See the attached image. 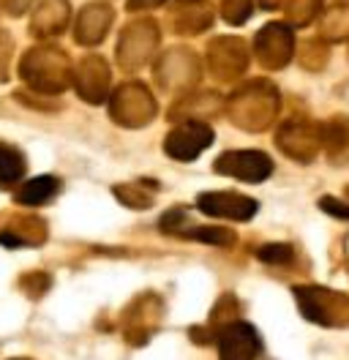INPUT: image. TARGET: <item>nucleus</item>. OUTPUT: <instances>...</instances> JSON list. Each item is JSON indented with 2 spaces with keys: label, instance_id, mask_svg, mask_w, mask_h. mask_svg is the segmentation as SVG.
Here are the masks:
<instances>
[{
  "label": "nucleus",
  "instance_id": "1",
  "mask_svg": "<svg viewBox=\"0 0 349 360\" xmlns=\"http://www.w3.org/2000/svg\"><path fill=\"white\" fill-rule=\"evenodd\" d=\"M298 309L308 322L322 328H347L349 325V295L327 290L319 284H300L292 287Z\"/></svg>",
  "mask_w": 349,
  "mask_h": 360
},
{
  "label": "nucleus",
  "instance_id": "2",
  "mask_svg": "<svg viewBox=\"0 0 349 360\" xmlns=\"http://www.w3.org/2000/svg\"><path fill=\"white\" fill-rule=\"evenodd\" d=\"M158 319H161V300L156 295H142L126 306L123 319H120V330L129 344L139 347L156 333Z\"/></svg>",
  "mask_w": 349,
  "mask_h": 360
},
{
  "label": "nucleus",
  "instance_id": "3",
  "mask_svg": "<svg viewBox=\"0 0 349 360\" xmlns=\"http://www.w3.org/2000/svg\"><path fill=\"white\" fill-rule=\"evenodd\" d=\"M218 360H257L262 341L248 322H229L216 333Z\"/></svg>",
  "mask_w": 349,
  "mask_h": 360
},
{
  "label": "nucleus",
  "instance_id": "4",
  "mask_svg": "<svg viewBox=\"0 0 349 360\" xmlns=\"http://www.w3.org/2000/svg\"><path fill=\"white\" fill-rule=\"evenodd\" d=\"M216 172L238 178L243 183H262L265 178H270L273 161L262 150H229L216 158Z\"/></svg>",
  "mask_w": 349,
  "mask_h": 360
},
{
  "label": "nucleus",
  "instance_id": "5",
  "mask_svg": "<svg viewBox=\"0 0 349 360\" xmlns=\"http://www.w3.org/2000/svg\"><path fill=\"white\" fill-rule=\"evenodd\" d=\"M196 207L205 216L213 219H232V221H248L257 213V202L251 197H243L235 191H210V194H199Z\"/></svg>",
  "mask_w": 349,
  "mask_h": 360
},
{
  "label": "nucleus",
  "instance_id": "6",
  "mask_svg": "<svg viewBox=\"0 0 349 360\" xmlns=\"http://www.w3.org/2000/svg\"><path fill=\"white\" fill-rule=\"evenodd\" d=\"M210 142H213L210 126L186 123V126H180L177 131L170 134V139H167V153L172 158H177V161H191V158L199 156Z\"/></svg>",
  "mask_w": 349,
  "mask_h": 360
},
{
  "label": "nucleus",
  "instance_id": "7",
  "mask_svg": "<svg viewBox=\"0 0 349 360\" xmlns=\"http://www.w3.org/2000/svg\"><path fill=\"white\" fill-rule=\"evenodd\" d=\"M61 183L52 175H42V178H33L27 183H22L20 191H17V202L22 205H44L49 202L55 194H58Z\"/></svg>",
  "mask_w": 349,
  "mask_h": 360
},
{
  "label": "nucleus",
  "instance_id": "8",
  "mask_svg": "<svg viewBox=\"0 0 349 360\" xmlns=\"http://www.w3.org/2000/svg\"><path fill=\"white\" fill-rule=\"evenodd\" d=\"M25 175V158L14 150L0 145V186H11Z\"/></svg>",
  "mask_w": 349,
  "mask_h": 360
},
{
  "label": "nucleus",
  "instance_id": "9",
  "mask_svg": "<svg viewBox=\"0 0 349 360\" xmlns=\"http://www.w3.org/2000/svg\"><path fill=\"white\" fill-rule=\"evenodd\" d=\"M186 238L199 240V243H210V246H232L235 243V232L224 229V226H194L183 232Z\"/></svg>",
  "mask_w": 349,
  "mask_h": 360
},
{
  "label": "nucleus",
  "instance_id": "10",
  "mask_svg": "<svg viewBox=\"0 0 349 360\" xmlns=\"http://www.w3.org/2000/svg\"><path fill=\"white\" fill-rule=\"evenodd\" d=\"M257 257H260L265 265H286L295 257V251H292V246H286V243H267V246L257 248Z\"/></svg>",
  "mask_w": 349,
  "mask_h": 360
},
{
  "label": "nucleus",
  "instance_id": "11",
  "mask_svg": "<svg viewBox=\"0 0 349 360\" xmlns=\"http://www.w3.org/2000/svg\"><path fill=\"white\" fill-rule=\"evenodd\" d=\"M319 207H322L325 213H330V216H336V219L349 221V205H344L341 200H336V197H322V200H319Z\"/></svg>",
  "mask_w": 349,
  "mask_h": 360
},
{
  "label": "nucleus",
  "instance_id": "12",
  "mask_svg": "<svg viewBox=\"0 0 349 360\" xmlns=\"http://www.w3.org/2000/svg\"><path fill=\"white\" fill-rule=\"evenodd\" d=\"M14 360H30V358H14Z\"/></svg>",
  "mask_w": 349,
  "mask_h": 360
}]
</instances>
